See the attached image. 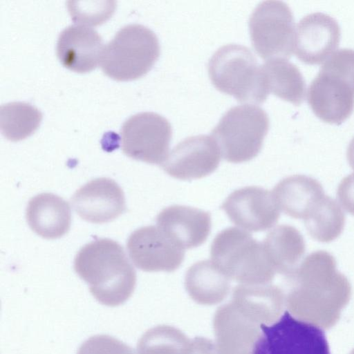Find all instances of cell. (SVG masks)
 Instances as JSON below:
<instances>
[{
	"label": "cell",
	"mask_w": 354,
	"mask_h": 354,
	"mask_svg": "<svg viewBox=\"0 0 354 354\" xmlns=\"http://www.w3.org/2000/svg\"><path fill=\"white\" fill-rule=\"evenodd\" d=\"M74 269L103 305L123 304L136 287V270L123 247L112 239H100L83 246L75 258Z\"/></svg>",
	"instance_id": "7a4b0ae2"
},
{
	"label": "cell",
	"mask_w": 354,
	"mask_h": 354,
	"mask_svg": "<svg viewBox=\"0 0 354 354\" xmlns=\"http://www.w3.org/2000/svg\"><path fill=\"white\" fill-rule=\"evenodd\" d=\"M268 93L295 105H300L306 94L304 77L296 65L286 59L267 60L262 65Z\"/></svg>",
	"instance_id": "cb8c5ba5"
},
{
	"label": "cell",
	"mask_w": 354,
	"mask_h": 354,
	"mask_svg": "<svg viewBox=\"0 0 354 354\" xmlns=\"http://www.w3.org/2000/svg\"><path fill=\"white\" fill-rule=\"evenodd\" d=\"M337 196L343 208L354 215V173L342 180L337 188Z\"/></svg>",
	"instance_id": "f546056e"
},
{
	"label": "cell",
	"mask_w": 354,
	"mask_h": 354,
	"mask_svg": "<svg viewBox=\"0 0 354 354\" xmlns=\"http://www.w3.org/2000/svg\"><path fill=\"white\" fill-rule=\"evenodd\" d=\"M71 203L81 218L96 224L111 222L126 210L122 188L109 178L93 179L79 188Z\"/></svg>",
	"instance_id": "9a60e30c"
},
{
	"label": "cell",
	"mask_w": 354,
	"mask_h": 354,
	"mask_svg": "<svg viewBox=\"0 0 354 354\" xmlns=\"http://www.w3.org/2000/svg\"><path fill=\"white\" fill-rule=\"evenodd\" d=\"M308 234L315 240L328 243L337 239L345 225V214L335 200L323 196L304 218Z\"/></svg>",
	"instance_id": "d4e9b609"
},
{
	"label": "cell",
	"mask_w": 354,
	"mask_h": 354,
	"mask_svg": "<svg viewBox=\"0 0 354 354\" xmlns=\"http://www.w3.org/2000/svg\"><path fill=\"white\" fill-rule=\"evenodd\" d=\"M185 286L190 297L203 305L222 301L230 288V279L212 261L196 262L187 270Z\"/></svg>",
	"instance_id": "603a6c76"
},
{
	"label": "cell",
	"mask_w": 354,
	"mask_h": 354,
	"mask_svg": "<svg viewBox=\"0 0 354 354\" xmlns=\"http://www.w3.org/2000/svg\"><path fill=\"white\" fill-rule=\"evenodd\" d=\"M26 217L30 229L46 239L63 236L71 224L68 203L51 193H41L32 198L26 208Z\"/></svg>",
	"instance_id": "ffe728a7"
},
{
	"label": "cell",
	"mask_w": 354,
	"mask_h": 354,
	"mask_svg": "<svg viewBox=\"0 0 354 354\" xmlns=\"http://www.w3.org/2000/svg\"><path fill=\"white\" fill-rule=\"evenodd\" d=\"M287 279L292 284L286 306L292 316L323 329L336 324L351 299V286L331 254H309Z\"/></svg>",
	"instance_id": "6da1fadb"
},
{
	"label": "cell",
	"mask_w": 354,
	"mask_h": 354,
	"mask_svg": "<svg viewBox=\"0 0 354 354\" xmlns=\"http://www.w3.org/2000/svg\"><path fill=\"white\" fill-rule=\"evenodd\" d=\"M159 55L156 34L143 25L128 24L104 46L100 66L103 73L114 80H131L145 75Z\"/></svg>",
	"instance_id": "5b68a950"
},
{
	"label": "cell",
	"mask_w": 354,
	"mask_h": 354,
	"mask_svg": "<svg viewBox=\"0 0 354 354\" xmlns=\"http://www.w3.org/2000/svg\"><path fill=\"white\" fill-rule=\"evenodd\" d=\"M231 303L254 322L269 324L280 317L286 295L279 287L270 283L240 284L233 289Z\"/></svg>",
	"instance_id": "d6986e66"
},
{
	"label": "cell",
	"mask_w": 354,
	"mask_h": 354,
	"mask_svg": "<svg viewBox=\"0 0 354 354\" xmlns=\"http://www.w3.org/2000/svg\"><path fill=\"white\" fill-rule=\"evenodd\" d=\"M263 245L268 260L276 272L290 277L299 267L306 251L301 232L289 225H280L271 230Z\"/></svg>",
	"instance_id": "7402d4cb"
},
{
	"label": "cell",
	"mask_w": 354,
	"mask_h": 354,
	"mask_svg": "<svg viewBox=\"0 0 354 354\" xmlns=\"http://www.w3.org/2000/svg\"><path fill=\"white\" fill-rule=\"evenodd\" d=\"M221 157L219 147L212 136H194L180 142L160 166L174 178L199 179L217 169Z\"/></svg>",
	"instance_id": "4fadbf2b"
},
{
	"label": "cell",
	"mask_w": 354,
	"mask_h": 354,
	"mask_svg": "<svg viewBox=\"0 0 354 354\" xmlns=\"http://www.w3.org/2000/svg\"><path fill=\"white\" fill-rule=\"evenodd\" d=\"M350 354H354V349L350 353Z\"/></svg>",
	"instance_id": "1f68e13d"
},
{
	"label": "cell",
	"mask_w": 354,
	"mask_h": 354,
	"mask_svg": "<svg viewBox=\"0 0 354 354\" xmlns=\"http://www.w3.org/2000/svg\"><path fill=\"white\" fill-rule=\"evenodd\" d=\"M266 111L253 104L230 109L212 129L211 136L227 162L249 161L260 152L269 129Z\"/></svg>",
	"instance_id": "8992f818"
},
{
	"label": "cell",
	"mask_w": 354,
	"mask_h": 354,
	"mask_svg": "<svg viewBox=\"0 0 354 354\" xmlns=\"http://www.w3.org/2000/svg\"><path fill=\"white\" fill-rule=\"evenodd\" d=\"M340 35V27L331 16L322 12L307 15L297 25L294 52L306 64H321L335 52Z\"/></svg>",
	"instance_id": "5bb4252c"
},
{
	"label": "cell",
	"mask_w": 354,
	"mask_h": 354,
	"mask_svg": "<svg viewBox=\"0 0 354 354\" xmlns=\"http://www.w3.org/2000/svg\"><path fill=\"white\" fill-rule=\"evenodd\" d=\"M121 147L128 157L161 165L167 159L172 136L169 121L153 112L129 118L120 130Z\"/></svg>",
	"instance_id": "9c48e42d"
},
{
	"label": "cell",
	"mask_w": 354,
	"mask_h": 354,
	"mask_svg": "<svg viewBox=\"0 0 354 354\" xmlns=\"http://www.w3.org/2000/svg\"><path fill=\"white\" fill-rule=\"evenodd\" d=\"M210 255L212 261L230 279L241 284H268L276 273L263 243L238 227L221 231L212 243Z\"/></svg>",
	"instance_id": "3957f363"
},
{
	"label": "cell",
	"mask_w": 354,
	"mask_h": 354,
	"mask_svg": "<svg viewBox=\"0 0 354 354\" xmlns=\"http://www.w3.org/2000/svg\"><path fill=\"white\" fill-rule=\"evenodd\" d=\"M137 351L138 354H192V341L176 328L157 326L142 335Z\"/></svg>",
	"instance_id": "4316f807"
},
{
	"label": "cell",
	"mask_w": 354,
	"mask_h": 354,
	"mask_svg": "<svg viewBox=\"0 0 354 354\" xmlns=\"http://www.w3.org/2000/svg\"><path fill=\"white\" fill-rule=\"evenodd\" d=\"M77 354H136L122 342L107 335H97L86 339Z\"/></svg>",
	"instance_id": "f1b7e54d"
},
{
	"label": "cell",
	"mask_w": 354,
	"mask_h": 354,
	"mask_svg": "<svg viewBox=\"0 0 354 354\" xmlns=\"http://www.w3.org/2000/svg\"><path fill=\"white\" fill-rule=\"evenodd\" d=\"M307 100L317 118L326 123L340 124L353 111L354 84L321 68L308 87Z\"/></svg>",
	"instance_id": "8fae6325"
},
{
	"label": "cell",
	"mask_w": 354,
	"mask_h": 354,
	"mask_svg": "<svg viewBox=\"0 0 354 354\" xmlns=\"http://www.w3.org/2000/svg\"><path fill=\"white\" fill-rule=\"evenodd\" d=\"M157 227L183 250L203 244L212 227L211 214L201 209L174 205L163 209L156 217Z\"/></svg>",
	"instance_id": "2e32d148"
},
{
	"label": "cell",
	"mask_w": 354,
	"mask_h": 354,
	"mask_svg": "<svg viewBox=\"0 0 354 354\" xmlns=\"http://www.w3.org/2000/svg\"><path fill=\"white\" fill-rule=\"evenodd\" d=\"M208 72L218 91L239 102L260 104L269 94L262 65L243 45L228 44L219 48L209 61Z\"/></svg>",
	"instance_id": "277c9868"
},
{
	"label": "cell",
	"mask_w": 354,
	"mask_h": 354,
	"mask_svg": "<svg viewBox=\"0 0 354 354\" xmlns=\"http://www.w3.org/2000/svg\"><path fill=\"white\" fill-rule=\"evenodd\" d=\"M252 46L263 59H286L294 50L295 26L292 12L281 1L260 3L249 19Z\"/></svg>",
	"instance_id": "52a82bcc"
},
{
	"label": "cell",
	"mask_w": 354,
	"mask_h": 354,
	"mask_svg": "<svg viewBox=\"0 0 354 354\" xmlns=\"http://www.w3.org/2000/svg\"><path fill=\"white\" fill-rule=\"evenodd\" d=\"M221 208L234 225L254 232L270 229L280 216L272 193L257 186L244 187L234 191Z\"/></svg>",
	"instance_id": "30bf717a"
},
{
	"label": "cell",
	"mask_w": 354,
	"mask_h": 354,
	"mask_svg": "<svg viewBox=\"0 0 354 354\" xmlns=\"http://www.w3.org/2000/svg\"><path fill=\"white\" fill-rule=\"evenodd\" d=\"M104 48L103 39L95 30L84 25H71L59 35L56 53L66 68L84 73L100 63Z\"/></svg>",
	"instance_id": "e0dca14e"
},
{
	"label": "cell",
	"mask_w": 354,
	"mask_h": 354,
	"mask_svg": "<svg viewBox=\"0 0 354 354\" xmlns=\"http://www.w3.org/2000/svg\"><path fill=\"white\" fill-rule=\"evenodd\" d=\"M67 7L71 18L80 25L97 26L106 21L113 13L115 1H68Z\"/></svg>",
	"instance_id": "83f0119b"
},
{
	"label": "cell",
	"mask_w": 354,
	"mask_h": 354,
	"mask_svg": "<svg viewBox=\"0 0 354 354\" xmlns=\"http://www.w3.org/2000/svg\"><path fill=\"white\" fill-rule=\"evenodd\" d=\"M127 248L133 264L145 272H174L185 257L184 250L153 225L133 232L128 238Z\"/></svg>",
	"instance_id": "7c38bea8"
},
{
	"label": "cell",
	"mask_w": 354,
	"mask_h": 354,
	"mask_svg": "<svg viewBox=\"0 0 354 354\" xmlns=\"http://www.w3.org/2000/svg\"><path fill=\"white\" fill-rule=\"evenodd\" d=\"M272 193L284 214L303 219L325 195L322 185L316 179L305 175H293L282 179Z\"/></svg>",
	"instance_id": "44dd1931"
},
{
	"label": "cell",
	"mask_w": 354,
	"mask_h": 354,
	"mask_svg": "<svg viewBox=\"0 0 354 354\" xmlns=\"http://www.w3.org/2000/svg\"><path fill=\"white\" fill-rule=\"evenodd\" d=\"M41 118L40 111L28 103L12 102L0 106V129L11 141H19L32 135Z\"/></svg>",
	"instance_id": "484cf974"
},
{
	"label": "cell",
	"mask_w": 354,
	"mask_h": 354,
	"mask_svg": "<svg viewBox=\"0 0 354 354\" xmlns=\"http://www.w3.org/2000/svg\"><path fill=\"white\" fill-rule=\"evenodd\" d=\"M214 330L217 354H252L261 335L260 325L242 315L231 302L218 308Z\"/></svg>",
	"instance_id": "ac0fdd59"
},
{
	"label": "cell",
	"mask_w": 354,
	"mask_h": 354,
	"mask_svg": "<svg viewBox=\"0 0 354 354\" xmlns=\"http://www.w3.org/2000/svg\"><path fill=\"white\" fill-rule=\"evenodd\" d=\"M346 156L351 167L354 170V137L348 145Z\"/></svg>",
	"instance_id": "4dcf8cb0"
},
{
	"label": "cell",
	"mask_w": 354,
	"mask_h": 354,
	"mask_svg": "<svg viewBox=\"0 0 354 354\" xmlns=\"http://www.w3.org/2000/svg\"><path fill=\"white\" fill-rule=\"evenodd\" d=\"M252 354H330L324 332L288 310L271 324L260 325Z\"/></svg>",
	"instance_id": "ba28073f"
}]
</instances>
